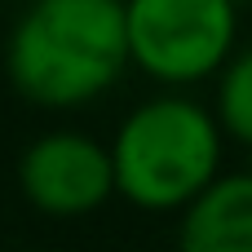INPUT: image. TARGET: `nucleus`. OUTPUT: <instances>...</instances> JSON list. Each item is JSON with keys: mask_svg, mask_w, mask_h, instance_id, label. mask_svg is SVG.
<instances>
[{"mask_svg": "<svg viewBox=\"0 0 252 252\" xmlns=\"http://www.w3.org/2000/svg\"><path fill=\"white\" fill-rule=\"evenodd\" d=\"M128 66L124 4L115 0H40L4 35V80L44 111H71L102 97Z\"/></svg>", "mask_w": 252, "mask_h": 252, "instance_id": "nucleus-1", "label": "nucleus"}, {"mask_svg": "<svg viewBox=\"0 0 252 252\" xmlns=\"http://www.w3.org/2000/svg\"><path fill=\"white\" fill-rule=\"evenodd\" d=\"M221 128L208 106L159 93L133 106L111 137L115 195L146 213H182L221 177Z\"/></svg>", "mask_w": 252, "mask_h": 252, "instance_id": "nucleus-2", "label": "nucleus"}, {"mask_svg": "<svg viewBox=\"0 0 252 252\" xmlns=\"http://www.w3.org/2000/svg\"><path fill=\"white\" fill-rule=\"evenodd\" d=\"M128 62L164 89L217 75L239 49V9L230 0H133L124 4Z\"/></svg>", "mask_w": 252, "mask_h": 252, "instance_id": "nucleus-3", "label": "nucleus"}, {"mask_svg": "<svg viewBox=\"0 0 252 252\" xmlns=\"http://www.w3.org/2000/svg\"><path fill=\"white\" fill-rule=\"evenodd\" d=\"M18 190L44 217H89L115 195L111 151L93 133L49 128L18 155Z\"/></svg>", "mask_w": 252, "mask_h": 252, "instance_id": "nucleus-4", "label": "nucleus"}, {"mask_svg": "<svg viewBox=\"0 0 252 252\" xmlns=\"http://www.w3.org/2000/svg\"><path fill=\"white\" fill-rule=\"evenodd\" d=\"M177 252H252V173H221L177 213Z\"/></svg>", "mask_w": 252, "mask_h": 252, "instance_id": "nucleus-5", "label": "nucleus"}, {"mask_svg": "<svg viewBox=\"0 0 252 252\" xmlns=\"http://www.w3.org/2000/svg\"><path fill=\"white\" fill-rule=\"evenodd\" d=\"M213 120L221 137H235L252 151V44L235 49L230 62L217 71V106Z\"/></svg>", "mask_w": 252, "mask_h": 252, "instance_id": "nucleus-6", "label": "nucleus"}, {"mask_svg": "<svg viewBox=\"0 0 252 252\" xmlns=\"http://www.w3.org/2000/svg\"><path fill=\"white\" fill-rule=\"evenodd\" d=\"M248 173H252V168H248Z\"/></svg>", "mask_w": 252, "mask_h": 252, "instance_id": "nucleus-7", "label": "nucleus"}]
</instances>
